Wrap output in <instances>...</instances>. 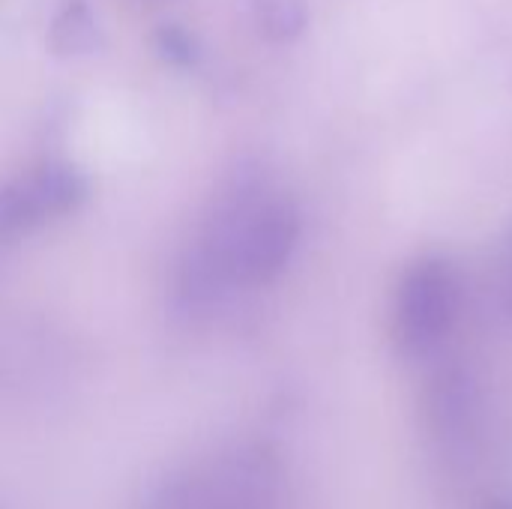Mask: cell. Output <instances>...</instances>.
Instances as JSON below:
<instances>
[{"mask_svg":"<svg viewBox=\"0 0 512 509\" xmlns=\"http://www.w3.org/2000/svg\"><path fill=\"white\" fill-rule=\"evenodd\" d=\"M258 27L273 39H291L306 27L309 9L303 0H252Z\"/></svg>","mask_w":512,"mask_h":509,"instance_id":"obj_3","label":"cell"},{"mask_svg":"<svg viewBox=\"0 0 512 509\" xmlns=\"http://www.w3.org/2000/svg\"><path fill=\"white\" fill-rule=\"evenodd\" d=\"M462 303L459 273L444 258H417L402 267L396 294H393V318L396 333L411 348L435 345L456 321Z\"/></svg>","mask_w":512,"mask_h":509,"instance_id":"obj_2","label":"cell"},{"mask_svg":"<svg viewBox=\"0 0 512 509\" xmlns=\"http://www.w3.org/2000/svg\"><path fill=\"white\" fill-rule=\"evenodd\" d=\"M264 468L252 456H222L162 477L141 509H267Z\"/></svg>","mask_w":512,"mask_h":509,"instance_id":"obj_1","label":"cell"}]
</instances>
